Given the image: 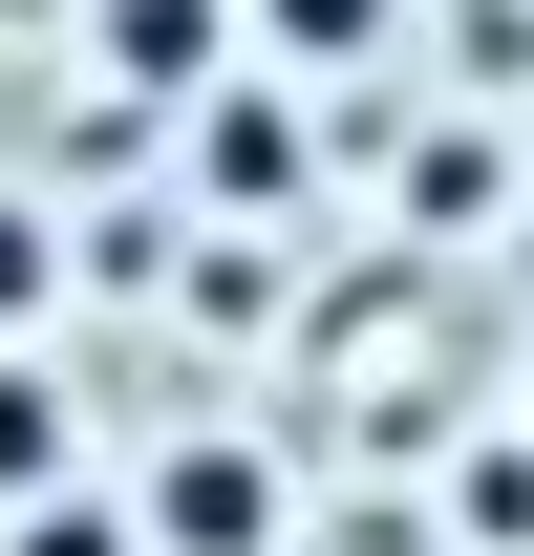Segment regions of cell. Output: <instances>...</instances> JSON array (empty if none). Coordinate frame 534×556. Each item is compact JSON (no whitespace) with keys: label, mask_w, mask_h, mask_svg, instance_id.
Here are the masks:
<instances>
[{"label":"cell","mask_w":534,"mask_h":556,"mask_svg":"<svg viewBox=\"0 0 534 556\" xmlns=\"http://www.w3.org/2000/svg\"><path fill=\"white\" fill-rule=\"evenodd\" d=\"M193 193L214 214H300V193H321V150H300L278 86H193Z\"/></svg>","instance_id":"obj_3"},{"label":"cell","mask_w":534,"mask_h":556,"mask_svg":"<svg viewBox=\"0 0 534 556\" xmlns=\"http://www.w3.org/2000/svg\"><path fill=\"white\" fill-rule=\"evenodd\" d=\"M43 300H65V214L0 193V343H43Z\"/></svg>","instance_id":"obj_6"},{"label":"cell","mask_w":534,"mask_h":556,"mask_svg":"<svg viewBox=\"0 0 534 556\" xmlns=\"http://www.w3.org/2000/svg\"><path fill=\"white\" fill-rule=\"evenodd\" d=\"M0 556H129V492H43V514H0Z\"/></svg>","instance_id":"obj_7"},{"label":"cell","mask_w":534,"mask_h":556,"mask_svg":"<svg viewBox=\"0 0 534 556\" xmlns=\"http://www.w3.org/2000/svg\"><path fill=\"white\" fill-rule=\"evenodd\" d=\"M86 65L129 108H193V86H236V0H86Z\"/></svg>","instance_id":"obj_2"},{"label":"cell","mask_w":534,"mask_h":556,"mask_svg":"<svg viewBox=\"0 0 534 556\" xmlns=\"http://www.w3.org/2000/svg\"><path fill=\"white\" fill-rule=\"evenodd\" d=\"M406 0H236V65H385Z\"/></svg>","instance_id":"obj_4"},{"label":"cell","mask_w":534,"mask_h":556,"mask_svg":"<svg viewBox=\"0 0 534 556\" xmlns=\"http://www.w3.org/2000/svg\"><path fill=\"white\" fill-rule=\"evenodd\" d=\"M43 492H65V364L0 343V514H43Z\"/></svg>","instance_id":"obj_5"},{"label":"cell","mask_w":534,"mask_h":556,"mask_svg":"<svg viewBox=\"0 0 534 556\" xmlns=\"http://www.w3.org/2000/svg\"><path fill=\"white\" fill-rule=\"evenodd\" d=\"M278 535H300V492H278V450H236V428L150 450V492H129V556H278Z\"/></svg>","instance_id":"obj_1"}]
</instances>
